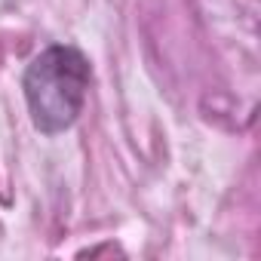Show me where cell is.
<instances>
[{
  "instance_id": "obj_1",
  "label": "cell",
  "mask_w": 261,
  "mask_h": 261,
  "mask_svg": "<svg viewBox=\"0 0 261 261\" xmlns=\"http://www.w3.org/2000/svg\"><path fill=\"white\" fill-rule=\"evenodd\" d=\"M89 83L92 68L77 46L56 43L43 49L22 77L31 123L43 136H59L71 129L83 111Z\"/></svg>"
}]
</instances>
